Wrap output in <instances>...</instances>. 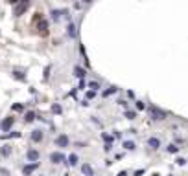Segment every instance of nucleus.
Returning a JSON list of instances; mask_svg holds the SVG:
<instances>
[{
    "instance_id": "obj_22",
    "label": "nucleus",
    "mask_w": 188,
    "mask_h": 176,
    "mask_svg": "<svg viewBox=\"0 0 188 176\" xmlns=\"http://www.w3.org/2000/svg\"><path fill=\"white\" fill-rule=\"evenodd\" d=\"M114 92H116V88H109V90H105V92H103V95L107 97V95H111V94H114Z\"/></svg>"
},
{
    "instance_id": "obj_14",
    "label": "nucleus",
    "mask_w": 188,
    "mask_h": 176,
    "mask_svg": "<svg viewBox=\"0 0 188 176\" xmlns=\"http://www.w3.org/2000/svg\"><path fill=\"white\" fill-rule=\"evenodd\" d=\"M11 75H13V77H15V79H18V81H26V75H22V73H20V72H18V70H15V72H13V73H11Z\"/></svg>"
},
{
    "instance_id": "obj_6",
    "label": "nucleus",
    "mask_w": 188,
    "mask_h": 176,
    "mask_svg": "<svg viewBox=\"0 0 188 176\" xmlns=\"http://www.w3.org/2000/svg\"><path fill=\"white\" fill-rule=\"evenodd\" d=\"M150 116H151L153 119H164V118H166V114H164L162 110H157V108H150Z\"/></svg>"
},
{
    "instance_id": "obj_17",
    "label": "nucleus",
    "mask_w": 188,
    "mask_h": 176,
    "mask_svg": "<svg viewBox=\"0 0 188 176\" xmlns=\"http://www.w3.org/2000/svg\"><path fill=\"white\" fill-rule=\"evenodd\" d=\"M68 35H70V37H76V26H74L72 22L68 24Z\"/></svg>"
},
{
    "instance_id": "obj_19",
    "label": "nucleus",
    "mask_w": 188,
    "mask_h": 176,
    "mask_svg": "<svg viewBox=\"0 0 188 176\" xmlns=\"http://www.w3.org/2000/svg\"><path fill=\"white\" fill-rule=\"evenodd\" d=\"M124 147H126L127 151H133V149H135V143H133V141H126V143H124Z\"/></svg>"
},
{
    "instance_id": "obj_20",
    "label": "nucleus",
    "mask_w": 188,
    "mask_h": 176,
    "mask_svg": "<svg viewBox=\"0 0 188 176\" xmlns=\"http://www.w3.org/2000/svg\"><path fill=\"white\" fill-rule=\"evenodd\" d=\"M52 112L54 114H61V107L59 105H52Z\"/></svg>"
},
{
    "instance_id": "obj_1",
    "label": "nucleus",
    "mask_w": 188,
    "mask_h": 176,
    "mask_svg": "<svg viewBox=\"0 0 188 176\" xmlns=\"http://www.w3.org/2000/svg\"><path fill=\"white\" fill-rule=\"evenodd\" d=\"M13 123H15V118H11V116H9V118H6V119L0 123V129H2L4 132H7V130L13 127Z\"/></svg>"
},
{
    "instance_id": "obj_12",
    "label": "nucleus",
    "mask_w": 188,
    "mask_h": 176,
    "mask_svg": "<svg viewBox=\"0 0 188 176\" xmlns=\"http://www.w3.org/2000/svg\"><path fill=\"white\" fill-rule=\"evenodd\" d=\"M33 119H35V112H31V110H30V112H26V114H24V121H26V123H31Z\"/></svg>"
},
{
    "instance_id": "obj_21",
    "label": "nucleus",
    "mask_w": 188,
    "mask_h": 176,
    "mask_svg": "<svg viewBox=\"0 0 188 176\" xmlns=\"http://www.w3.org/2000/svg\"><path fill=\"white\" fill-rule=\"evenodd\" d=\"M89 86H90V88H92V92H94V90H98V88H100V84H98V83H96V81H92V83H89Z\"/></svg>"
},
{
    "instance_id": "obj_18",
    "label": "nucleus",
    "mask_w": 188,
    "mask_h": 176,
    "mask_svg": "<svg viewBox=\"0 0 188 176\" xmlns=\"http://www.w3.org/2000/svg\"><path fill=\"white\" fill-rule=\"evenodd\" d=\"M39 31L46 33V20H41V22H39Z\"/></svg>"
},
{
    "instance_id": "obj_7",
    "label": "nucleus",
    "mask_w": 188,
    "mask_h": 176,
    "mask_svg": "<svg viewBox=\"0 0 188 176\" xmlns=\"http://www.w3.org/2000/svg\"><path fill=\"white\" fill-rule=\"evenodd\" d=\"M55 145H57V147H61V149H63V147H66V145H68V136H65V134L57 136V138H55Z\"/></svg>"
},
{
    "instance_id": "obj_9",
    "label": "nucleus",
    "mask_w": 188,
    "mask_h": 176,
    "mask_svg": "<svg viewBox=\"0 0 188 176\" xmlns=\"http://www.w3.org/2000/svg\"><path fill=\"white\" fill-rule=\"evenodd\" d=\"M81 173L87 174V176H94V171H92V167H90L89 163H83V165H81Z\"/></svg>"
},
{
    "instance_id": "obj_5",
    "label": "nucleus",
    "mask_w": 188,
    "mask_h": 176,
    "mask_svg": "<svg viewBox=\"0 0 188 176\" xmlns=\"http://www.w3.org/2000/svg\"><path fill=\"white\" fill-rule=\"evenodd\" d=\"M37 167H39V163H28V165H24V167H22V174L30 176L35 169H37Z\"/></svg>"
},
{
    "instance_id": "obj_8",
    "label": "nucleus",
    "mask_w": 188,
    "mask_h": 176,
    "mask_svg": "<svg viewBox=\"0 0 188 176\" xmlns=\"http://www.w3.org/2000/svg\"><path fill=\"white\" fill-rule=\"evenodd\" d=\"M42 138H44V134H42V130H33L31 132V141H35V143H39V141H42Z\"/></svg>"
},
{
    "instance_id": "obj_15",
    "label": "nucleus",
    "mask_w": 188,
    "mask_h": 176,
    "mask_svg": "<svg viewBox=\"0 0 188 176\" xmlns=\"http://www.w3.org/2000/svg\"><path fill=\"white\" fill-rule=\"evenodd\" d=\"M148 143H150V147H151V149H159V140H157V138H150V141H148Z\"/></svg>"
},
{
    "instance_id": "obj_10",
    "label": "nucleus",
    "mask_w": 188,
    "mask_h": 176,
    "mask_svg": "<svg viewBox=\"0 0 188 176\" xmlns=\"http://www.w3.org/2000/svg\"><path fill=\"white\" fill-rule=\"evenodd\" d=\"M0 154H2L4 158H7V156L11 154V145H4V147H0Z\"/></svg>"
},
{
    "instance_id": "obj_11",
    "label": "nucleus",
    "mask_w": 188,
    "mask_h": 176,
    "mask_svg": "<svg viewBox=\"0 0 188 176\" xmlns=\"http://www.w3.org/2000/svg\"><path fill=\"white\" fill-rule=\"evenodd\" d=\"M66 163H68L70 167H74V165L78 163V154H70V156L66 158Z\"/></svg>"
},
{
    "instance_id": "obj_2",
    "label": "nucleus",
    "mask_w": 188,
    "mask_h": 176,
    "mask_svg": "<svg viewBox=\"0 0 188 176\" xmlns=\"http://www.w3.org/2000/svg\"><path fill=\"white\" fill-rule=\"evenodd\" d=\"M65 160H66V158H65L63 152H52V154H50V162H52V163H63Z\"/></svg>"
},
{
    "instance_id": "obj_23",
    "label": "nucleus",
    "mask_w": 188,
    "mask_h": 176,
    "mask_svg": "<svg viewBox=\"0 0 188 176\" xmlns=\"http://www.w3.org/2000/svg\"><path fill=\"white\" fill-rule=\"evenodd\" d=\"M11 108H13V110H15V112H20V110H22V108H24V107H22V105H13V107H11Z\"/></svg>"
},
{
    "instance_id": "obj_25",
    "label": "nucleus",
    "mask_w": 188,
    "mask_h": 176,
    "mask_svg": "<svg viewBox=\"0 0 188 176\" xmlns=\"http://www.w3.org/2000/svg\"><path fill=\"white\" fill-rule=\"evenodd\" d=\"M168 151H170V152H177V147H175V145H170Z\"/></svg>"
},
{
    "instance_id": "obj_16",
    "label": "nucleus",
    "mask_w": 188,
    "mask_h": 176,
    "mask_svg": "<svg viewBox=\"0 0 188 176\" xmlns=\"http://www.w3.org/2000/svg\"><path fill=\"white\" fill-rule=\"evenodd\" d=\"M61 13H65V11H59V9H54V11H52V18H54V20H59V18H61Z\"/></svg>"
},
{
    "instance_id": "obj_13",
    "label": "nucleus",
    "mask_w": 188,
    "mask_h": 176,
    "mask_svg": "<svg viewBox=\"0 0 188 176\" xmlns=\"http://www.w3.org/2000/svg\"><path fill=\"white\" fill-rule=\"evenodd\" d=\"M74 73H76V77H79V79H83V77H85V70H83V68H79V66H76V68H74Z\"/></svg>"
},
{
    "instance_id": "obj_3",
    "label": "nucleus",
    "mask_w": 188,
    "mask_h": 176,
    "mask_svg": "<svg viewBox=\"0 0 188 176\" xmlns=\"http://www.w3.org/2000/svg\"><path fill=\"white\" fill-rule=\"evenodd\" d=\"M28 7H30V2H20V4L15 7V17H20V15H22Z\"/></svg>"
},
{
    "instance_id": "obj_24",
    "label": "nucleus",
    "mask_w": 188,
    "mask_h": 176,
    "mask_svg": "<svg viewBox=\"0 0 188 176\" xmlns=\"http://www.w3.org/2000/svg\"><path fill=\"white\" fill-rule=\"evenodd\" d=\"M126 116H127L129 119H135V112H126Z\"/></svg>"
},
{
    "instance_id": "obj_4",
    "label": "nucleus",
    "mask_w": 188,
    "mask_h": 176,
    "mask_svg": "<svg viewBox=\"0 0 188 176\" xmlns=\"http://www.w3.org/2000/svg\"><path fill=\"white\" fill-rule=\"evenodd\" d=\"M26 158H28V162H31V163H37V160H39V152H37L35 149H30V151L26 152Z\"/></svg>"
}]
</instances>
